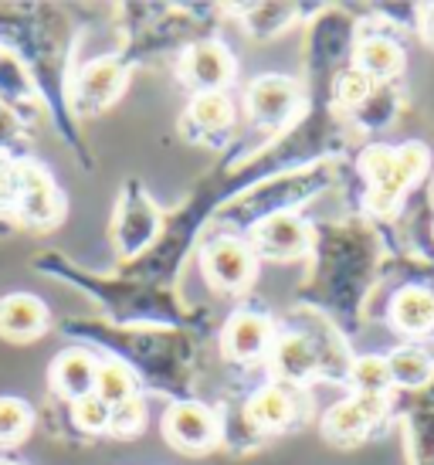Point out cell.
Segmentation results:
<instances>
[{
	"mask_svg": "<svg viewBox=\"0 0 434 465\" xmlns=\"http://www.w3.org/2000/svg\"><path fill=\"white\" fill-rule=\"evenodd\" d=\"M424 163H428V153H424V146H418V143L404 146L400 153H390V150H383V146L367 150L363 167H367V173H370V181H373L370 204L377 207V211H390V207L397 204L400 191L424 170Z\"/></svg>",
	"mask_w": 434,
	"mask_h": 465,
	"instance_id": "1",
	"label": "cell"
},
{
	"mask_svg": "<svg viewBox=\"0 0 434 465\" xmlns=\"http://www.w3.org/2000/svg\"><path fill=\"white\" fill-rule=\"evenodd\" d=\"M380 414H383L380 394H357V398L336 404V408L326 414V431L340 441L360 439V435H363V431H367Z\"/></svg>",
	"mask_w": 434,
	"mask_h": 465,
	"instance_id": "2",
	"label": "cell"
},
{
	"mask_svg": "<svg viewBox=\"0 0 434 465\" xmlns=\"http://www.w3.org/2000/svg\"><path fill=\"white\" fill-rule=\"evenodd\" d=\"M166 435L177 441L180 449L201 452V449L214 445L217 425L201 404H177L173 411L166 414Z\"/></svg>",
	"mask_w": 434,
	"mask_h": 465,
	"instance_id": "3",
	"label": "cell"
},
{
	"mask_svg": "<svg viewBox=\"0 0 434 465\" xmlns=\"http://www.w3.org/2000/svg\"><path fill=\"white\" fill-rule=\"evenodd\" d=\"M309 242L306 224L289 214H275V218L261 221L255 232V245L269 255V259H295Z\"/></svg>",
	"mask_w": 434,
	"mask_h": 465,
	"instance_id": "4",
	"label": "cell"
},
{
	"mask_svg": "<svg viewBox=\"0 0 434 465\" xmlns=\"http://www.w3.org/2000/svg\"><path fill=\"white\" fill-rule=\"evenodd\" d=\"M204 265H207V275L217 285H224V289H238L252 275V255H248V248L242 242H228V238L207 248Z\"/></svg>",
	"mask_w": 434,
	"mask_h": 465,
	"instance_id": "5",
	"label": "cell"
},
{
	"mask_svg": "<svg viewBox=\"0 0 434 465\" xmlns=\"http://www.w3.org/2000/svg\"><path fill=\"white\" fill-rule=\"evenodd\" d=\"M248 105L261 123H281L295 109V89L285 78H258L248 92Z\"/></svg>",
	"mask_w": 434,
	"mask_h": 465,
	"instance_id": "6",
	"label": "cell"
},
{
	"mask_svg": "<svg viewBox=\"0 0 434 465\" xmlns=\"http://www.w3.org/2000/svg\"><path fill=\"white\" fill-rule=\"evenodd\" d=\"M187 72L197 85H204L207 92H217L231 78V58L221 45H197L187 58Z\"/></svg>",
	"mask_w": 434,
	"mask_h": 465,
	"instance_id": "7",
	"label": "cell"
},
{
	"mask_svg": "<svg viewBox=\"0 0 434 465\" xmlns=\"http://www.w3.org/2000/svg\"><path fill=\"white\" fill-rule=\"evenodd\" d=\"M123 85V68L115 62H95L82 72V82H78V103L85 109H95V105L109 103L115 92Z\"/></svg>",
	"mask_w": 434,
	"mask_h": 465,
	"instance_id": "8",
	"label": "cell"
},
{
	"mask_svg": "<svg viewBox=\"0 0 434 465\" xmlns=\"http://www.w3.org/2000/svg\"><path fill=\"white\" fill-rule=\"evenodd\" d=\"M269 323L261 320V316H234L228 326V333H224V343L234 357H242V361H252L258 357L261 350L269 347Z\"/></svg>",
	"mask_w": 434,
	"mask_h": 465,
	"instance_id": "9",
	"label": "cell"
},
{
	"mask_svg": "<svg viewBox=\"0 0 434 465\" xmlns=\"http://www.w3.org/2000/svg\"><path fill=\"white\" fill-rule=\"evenodd\" d=\"M44 326V306L31 296H11L0 302V330L7 336H31Z\"/></svg>",
	"mask_w": 434,
	"mask_h": 465,
	"instance_id": "10",
	"label": "cell"
},
{
	"mask_svg": "<svg viewBox=\"0 0 434 465\" xmlns=\"http://www.w3.org/2000/svg\"><path fill=\"white\" fill-rule=\"evenodd\" d=\"M95 363H92L89 353H82V350H72V353H64L58 367H54V377H58V388L64 394H72V398H85L92 388H95Z\"/></svg>",
	"mask_w": 434,
	"mask_h": 465,
	"instance_id": "11",
	"label": "cell"
},
{
	"mask_svg": "<svg viewBox=\"0 0 434 465\" xmlns=\"http://www.w3.org/2000/svg\"><path fill=\"white\" fill-rule=\"evenodd\" d=\"M394 320L408 333H424L434 326V299L424 289H408L394 299Z\"/></svg>",
	"mask_w": 434,
	"mask_h": 465,
	"instance_id": "12",
	"label": "cell"
},
{
	"mask_svg": "<svg viewBox=\"0 0 434 465\" xmlns=\"http://www.w3.org/2000/svg\"><path fill=\"white\" fill-rule=\"evenodd\" d=\"M275 363H279V371L285 377H292V381H302L316 371V350L309 347L306 336H285L279 347H275Z\"/></svg>",
	"mask_w": 434,
	"mask_h": 465,
	"instance_id": "13",
	"label": "cell"
},
{
	"mask_svg": "<svg viewBox=\"0 0 434 465\" xmlns=\"http://www.w3.org/2000/svg\"><path fill=\"white\" fill-rule=\"evenodd\" d=\"M21 204H25L27 218L35 221H48L54 214L52 183L44 181L38 170H25L21 173Z\"/></svg>",
	"mask_w": 434,
	"mask_h": 465,
	"instance_id": "14",
	"label": "cell"
},
{
	"mask_svg": "<svg viewBox=\"0 0 434 465\" xmlns=\"http://www.w3.org/2000/svg\"><path fill=\"white\" fill-rule=\"evenodd\" d=\"M289 414H292V401L281 388H265L258 391V398L252 401V421L265 428H279L289 421Z\"/></svg>",
	"mask_w": 434,
	"mask_h": 465,
	"instance_id": "15",
	"label": "cell"
},
{
	"mask_svg": "<svg viewBox=\"0 0 434 465\" xmlns=\"http://www.w3.org/2000/svg\"><path fill=\"white\" fill-rule=\"evenodd\" d=\"M360 68L367 75H390L400 68V52H397L394 41L387 38H373L360 48Z\"/></svg>",
	"mask_w": 434,
	"mask_h": 465,
	"instance_id": "16",
	"label": "cell"
},
{
	"mask_svg": "<svg viewBox=\"0 0 434 465\" xmlns=\"http://www.w3.org/2000/svg\"><path fill=\"white\" fill-rule=\"evenodd\" d=\"M387 363H390V377L404 388H421L424 381L431 377V361L418 350H400Z\"/></svg>",
	"mask_w": 434,
	"mask_h": 465,
	"instance_id": "17",
	"label": "cell"
},
{
	"mask_svg": "<svg viewBox=\"0 0 434 465\" xmlns=\"http://www.w3.org/2000/svg\"><path fill=\"white\" fill-rule=\"evenodd\" d=\"M353 381H357L360 394H380L394 384V377H390V363L380 361V357H367V361H360L353 367Z\"/></svg>",
	"mask_w": 434,
	"mask_h": 465,
	"instance_id": "18",
	"label": "cell"
},
{
	"mask_svg": "<svg viewBox=\"0 0 434 465\" xmlns=\"http://www.w3.org/2000/svg\"><path fill=\"white\" fill-rule=\"evenodd\" d=\"M95 394H99L109 408H115V404H123L126 398H133V381H129V374L123 367L109 363V367H103V371L95 374Z\"/></svg>",
	"mask_w": 434,
	"mask_h": 465,
	"instance_id": "19",
	"label": "cell"
},
{
	"mask_svg": "<svg viewBox=\"0 0 434 465\" xmlns=\"http://www.w3.org/2000/svg\"><path fill=\"white\" fill-rule=\"evenodd\" d=\"M193 119L207 130H224L231 123V103L221 92H201L193 103Z\"/></svg>",
	"mask_w": 434,
	"mask_h": 465,
	"instance_id": "20",
	"label": "cell"
},
{
	"mask_svg": "<svg viewBox=\"0 0 434 465\" xmlns=\"http://www.w3.org/2000/svg\"><path fill=\"white\" fill-rule=\"evenodd\" d=\"M109 414H113V408H109L99 394H85V398L75 404V421L82 428H89V431H103V428L109 425Z\"/></svg>",
	"mask_w": 434,
	"mask_h": 465,
	"instance_id": "21",
	"label": "cell"
},
{
	"mask_svg": "<svg viewBox=\"0 0 434 465\" xmlns=\"http://www.w3.org/2000/svg\"><path fill=\"white\" fill-rule=\"evenodd\" d=\"M27 428V408L21 401H0V441L21 439Z\"/></svg>",
	"mask_w": 434,
	"mask_h": 465,
	"instance_id": "22",
	"label": "cell"
},
{
	"mask_svg": "<svg viewBox=\"0 0 434 465\" xmlns=\"http://www.w3.org/2000/svg\"><path fill=\"white\" fill-rule=\"evenodd\" d=\"M336 95H340V103H346V105L363 103V99L370 95V75H367V72H357V68L343 72L340 82H336Z\"/></svg>",
	"mask_w": 434,
	"mask_h": 465,
	"instance_id": "23",
	"label": "cell"
},
{
	"mask_svg": "<svg viewBox=\"0 0 434 465\" xmlns=\"http://www.w3.org/2000/svg\"><path fill=\"white\" fill-rule=\"evenodd\" d=\"M109 425H113V431H119V435H133V431H140V425H143V401L126 398L123 404H115L113 414H109Z\"/></svg>",
	"mask_w": 434,
	"mask_h": 465,
	"instance_id": "24",
	"label": "cell"
},
{
	"mask_svg": "<svg viewBox=\"0 0 434 465\" xmlns=\"http://www.w3.org/2000/svg\"><path fill=\"white\" fill-rule=\"evenodd\" d=\"M14 197H21V173L0 170V204H11Z\"/></svg>",
	"mask_w": 434,
	"mask_h": 465,
	"instance_id": "25",
	"label": "cell"
},
{
	"mask_svg": "<svg viewBox=\"0 0 434 465\" xmlns=\"http://www.w3.org/2000/svg\"><path fill=\"white\" fill-rule=\"evenodd\" d=\"M0 465H7V462H0Z\"/></svg>",
	"mask_w": 434,
	"mask_h": 465,
	"instance_id": "26",
	"label": "cell"
}]
</instances>
